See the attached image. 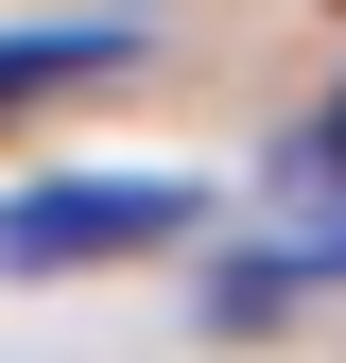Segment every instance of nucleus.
Here are the masks:
<instances>
[{
    "instance_id": "nucleus-1",
    "label": "nucleus",
    "mask_w": 346,
    "mask_h": 363,
    "mask_svg": "<svg viewBox=\"0 0 346 363\" xmlns=\"http://www.w3.org/2000/svg\"><path fill=\"white\" fill-rule=\"evenodd\" d=\"M191 173H52V191L0 208V277H86V259H156L191 242Z\"/></svg>"
},
{
    "instance_id": "nucleus-2",
    "label": "nucleus",
    "mask_w": 346,
    "mask_h": 363,
    "mask_svg": "<svg viewBox=\"0 0 346 363\" xmlns=\"http://www.w3.org/2000/svg\"><path fill=\"white\" fill-rule=\"evenodd\" d=\"M121 52H139V35H0V121H18V104H52V86H104Z\"/></svg>"
}]
</instances>
